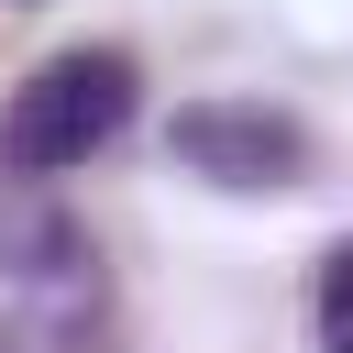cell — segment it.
I'll use <instances>...</instances> for the list:
<instances>
[{
  "mask_svg": "<svg viewBox=\"0 0 353 353\" xmlns=\"http://www.w3.org/2000/svg\"><path fill=\"white\" fill-rule=\"evenodd\" d=\"M132 121V55L121 44H66L0 99V165L11 176H66Z\"/></svg>",
  "mask_w": 353,
  "mask_h": 353,
  "instance_id": "obj_1",
  "label": "cell"
},
{
  "mask_svg": "<svg viewBox=\"0 0 353 353\" xmlns=\"http://www.w3.org/2000/svg\"><path fill=\"white\" fill-rule=\"evenodd\" d=\"M176 154L199 176H221V188H298L309 132L287 110H265V99H199V110H176Z\"/></svg>",
  "mask_w": 353,
  "mask_h": 353,
  "instance_id": "obj_2",
  "label": "cell"
},
{
  "mask_svg": "<svg viewBox=\"0 0 353 353\" xmlns=\"http://www.w3.org/2000/svg\"><path fill=\"white\" fill-rule=\"evenodd\" d=\"M309 320H320V353H353V243H331V265H320V298H309Z\"/></svg>",
  "mask_w": 353,
  "mask_h": 353,
  "instance_id": "obj_3",
  "label": "cell"
}]
</instances>
